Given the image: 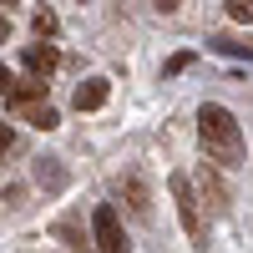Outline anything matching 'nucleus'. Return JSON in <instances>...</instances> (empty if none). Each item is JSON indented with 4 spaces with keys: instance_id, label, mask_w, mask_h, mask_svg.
<instances>
[{
    "instance_id": "9b49d317",
    "label": "nucleus",
    "mask_w": 253,
    "mask_h": 253,
    "mask_svg": "<svg viewBox=\"0 0 253 253\" xmlns=\"http://www.w3.org/2000/svg\"><path fill=\"white\" fill-rule=\"evenodd\" d=\"M223 5H228V15H233V20H243V26L253 20V0H223Z\"/></svg>"
},
{
    "instance_id": "f03ea898",
    "label": "nucleus",
    "mask_w": 253,
    "mask_h": 253,
    "mask_svg": "<svg viewBox=\"0 0 253 253\" xmlns=\"http://www.w3.org/2000/svg\"><path fill=\"white\" fill-rule=\"evenodd\" d=\"M172 203H177V218L187 228V238H193L203 248V233H208V223H203V208H198V193H193V182H187V172H172Z\"/></svg>"
},
{
    "instance_id": "f257e3e1",
    "label": "nucleus",
    "mask_w": 253,
    "mask_h": 253,
    "mask_svg": "<svg viewBox=\"0 0 253 253\" xmlns=\"http://www.w3.org/2000/svg\"><path fill=\"white\" fill-rule=\"evenodd\" d=\"M198 142H203V152L213 157L218 167H238L243 152H248L243 122L228 107H218V101H203V107H198Z\"/></svg>"
},
{
    "instance_id": "2eb2a0df",
    "label": "nucleus",
    "mask_w": 253,
    "mask_h": 253,
    "mask_svg": "<svg viewBox=\"0 0 253 253\" xmlns=\"http://www.w3.org/2000/svg\"><path fill=\"white\" fill-rule=\"evenodd\" d=\"M177 5H182V0H157V10H162V15H172Z\"/></svg>"
},
{
    "instance_id": "7ed1b4c3",
    "label": "nucleus",
    "mask_w": 253,
    "mask_h": 253,
    "mask_svg": "<svg viewBox=\"0 0 253 253\" xmlns=\"http://www.w3.org/2000/svg\"><path fill=\"white\" fill-rule=\"evenodd\" d=\"M91 238H96V253H132V243H126V228L117 218L112 203H101L91 213Z\"/></svg>"
},
{
    "instance_id": "0eeeda50",
    "label": "nucleus",
    "mask_w": 253,
    "mask_h": 253,
    "mask_svg": "<svg viewBox=\"0 0 253 253\" xmlns=\"http://www.w3.org/2000/svg\"><path fill=\"white\" fill-rule=\"evenodd\" d=\"M122 198H126V213L132 218H152V198H147L142 177H122Z\"/></svg>"
},
{
    "instance_id": "dca6fc26",
    "label": "nucleus",
    "mask_w": 253,
    "mask_h": 253,
    "mask_svg": "<svg viewBox=\"0 0 253 253\" xmlns=\"http://www.w3.org/2000/svg\"><path fill=\"white\" fill-rule=\"evenodd\" d=\"M0 41H10V20L5 15H0Z\"/></svg>"
},
{
    "instance_id": "f3484780",
    "label": "nucleus",
    "mask_w": 253,
    "mask_h": 253,
    "mask_svg": "<svg viewBox=\"0 0 253 253\" xmlns=\"http://www.w3.org/2000/svg\"><path fill=\"white\" fill-rule=\"evenodd\" d=\"M0 5H15V0H0Z\"/></svg>"
},
{
    "instance_id": "f8f14e48",
    "label": "nucleus",
    "mask_w": 253,
    "mask_h": 253,
    "mask_svg": "<svg viewBox=\"0 0 253 253\" xmlns=\"http://www.w3.org/2000/svg\"><path fill=\"white\" fill-rule=\"evenodd\" d=\"M187 66H193V51H177V56L162 66V76H177V71H187Z\"/></svg>"
},
{
    "instance_id": "6e6552de",
    "label": "nucleus",
    "mask_w": 253,
    "mask_h": 253,
    "mask_svg": "<svg viewBox=\"0 0 253 253\" xmlns=\"http://www.w3.org/2000/svg\"><path fill=\"white\" fill-rule=\"evenodd\" d=\"M31 26H36V41H56L61 20H56V10H51V5H41V10L31 15Z\"/></svg>"
},
{
    "instance_id": "9d476101",
    "label": "nucleus",
    "mask_w": 253,
    "mask_h": 253,
    "mask_svg": "<svg viewBox=\"0 0 253 253\" xmlns=\"http://www.w3.org/2000/svg\"><path fill=\"white\" fill-rule=\"evenodd\" d=\"M213 46H218L223 56H248V61H253V46H243V41H228V36H218Z\"/></svg>"
},
{
    "instance_id": "ddd939ff",
    "label": "nucleus",
    "mask_w": 253,
    "mask_h": 253,
    "mask_svg": "<svg viewBox=\"0 0 253 253\" xmlns=\"http://www.w3.org/2000/svg\"><path fill=\"white\" fill-rule=\"evenodd\" d=\"M10 86H15V76H10L5 66H0V96H10Z\"/></svg>"
},
{
    "instance_id": "4468645a",
    "label": "nucleus",
    "mask_w": 253,
    "mask_h": 253,
    "mask_svg": "<svg viewBox=\"0 0 253 253\" xmlns=\"http://www.w3.org/2000/svg\"><path fill=\"white\" fill-rule=\"evenodd\" d=\"M10 137H15V132H10L5 122H0V152H5V147H10Z\"/></svg>"
},
{
    "instance_id": "20e7f679",
    "label": "nucleus",
    "mask_w": 253,
    "mask_h": 253,
    "mask_svg": "<svg viewBox=\"0 0 253 253\" xmlns=\"http://www.w3.org/2000/svg\"><path fill=\"white\" fill-rule=\"evenodd\" d=\"M20 61H26V71H31L36 81H46V76L61 66V51L51 46V41H31V46L20 51Z\"/></svg>"
},
{
    "instance_id": "1a4fd4ad",
    "label": "nucleus",
    "mask_w": 253,
    "mask_h": 253,
    "mask_svg": "<svg viewBox=\"0 0 253 253\" xmlns=\"http://www.w3.org/2000/svg\"><path fill=\"white\" fill-rule=\"evenodd\" d=\"M20 117H26V122L36 126V132H51V126L61 122V117H56V107H51V101H46V107H31V112H20Z\"/></svg>"
},
{
    "instance_id": "39448f33",
    "label": "nucleus",
    "mask_w": 253,
    "mask_h": 253,
    "mask_svg": "<svg viewBox=\"0 0 253 253\" xmlns=\"http://www.w3.org/2000/svg\"><path fill=\"white\" fill-rule=\"evenodd\" d=\"M5 101H10L15 112H31V107H46V81H36V76H26V81H15Z\"/></svg>"
},
{
    "instance_id": "423d86ee",
    "label": "nucleus",
    "mask_w": 253,
    "mask_h": 253,
    "mask_svg": "<svg viewBox=\"0 0 253 253\" xmlns=\"http://www.w3.org/2000/svg\"><path fill=\"white\" fill-rule=\"evenodd\" d=\"M107 96H112V81L107 76H91V81H81L76 86V112H96V107H107Z\"/></svg>"
}]
</instances>
